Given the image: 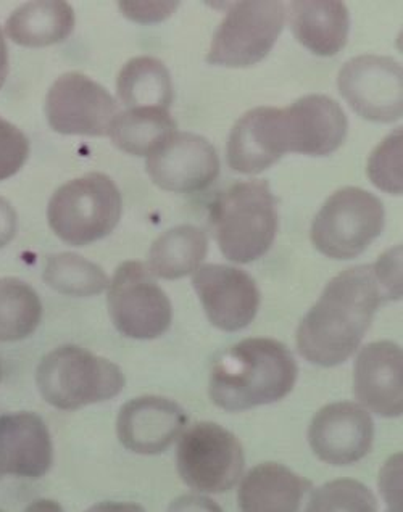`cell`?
Listing matches in <instances>:
<instances>
[{"mask_svg":"<svg viewBox=\"0 0 403 512\" xmlns=\"http://www.w3.org/2000/svg\"><path fill=\"white\" fill-rule=\"evenodd\" d=\"M402 145V129L397 128L374 149L368 160V178L387 194H402Z\"/></svg>","mask_w":403,"mask_h":512,"instance_id":"obj_29","label":"cell"},{"mask_svg":"<svg viewBox=\"0 0 403 512\" xmlns=\"http://www.w3.org/2000/svg\"><path fill=\"white\" fill-rule=\"evenodd\" d=\"M284 21L286 5L279 0L234 2L213 36L207 62L228 68L262 62L278 41Z\"/></svg>","mask_w":403,"mask_h":512,"instance_id":"obj_7","label":"cell"},{"mask_svg":"<svg viewBox=\"0 0 403 512\" xmlns=\"http://www.w3.org/2000/svg\"><path fill=\"white\" fill-rule=\"evenodd\" d=\"M391 300L374 265L337 274L297 329V348L310 363L333 368L354 355L374 314Z\"/></svg>","mask_w":403,"mask_h":512,"instance_id":"obj_1","label":"cell"},{"mask_svg":"<svg viewBox=\"0 0 403 512\" xmlns=\"http://www.w3.org/2000/svg\"><path fill=\"white\" fill-rule=\"evenodd\" d=\"M304 512H378V503L362 482L337 479L316 488Z\"/></svg>","mask_w":403,"mask_h":512,"instance_id":"obj_28","label":"cell"},{"mask_svg":"<svg viewBox=\"0 0 403 512\" xmlns=\"http://www.w3.org/2000/svg\"><path fill=\"white\" fill-rule=\"evenodd\" d=\"M17 211L4 197H0V248L9 245L17 234Z\"/></svg>","mask_w":403,"mask_h":512,"instance_id":"obj_33","label":"cell"},{"mask_svg":"<svg viewBox=\"0 0 403 512\" xmlns=\"http://www.w3.org/2000/svg\"><path fill=\"white\" fill-rule=\"evenodd\" d=\"M286 152L283 108L258 107L237 121L228 141V165L237 173L268 170Z\"/></svg>","mask_w":403,"mask_h":512,"instance_id":"obj_19","label":"cell"},{"mask_svg":"<svg viewBox=\"0 0 403 512\" xmlns=\"http://www.w3.org/2000/svg\"><path fill=\"white\" fill-rule=\"evenodd\" d=\"M42 319V303L30 284L0 279V342H18L30 337Z\"/></svg>","mask_w":403,"mask_h":512,"instance_id":"obj_26","label":"cell"},{"mask_svg":"<svg viewBox=\"0 0 403 512\" xmlns=\"http://www.w3.org/2000/svg\"><path fill=\"white\" fill-rule=\"evenodd\" d=\"M110 318L118 332L129 339L152 340L170 329V298L141 261L118 266L109 284Z\"/></svg>","mask_w":403,"mask_h":512,"instance_id":"obj_9","label":"cell"},{"mask_svg":"<svg viewBox=\"0 0 403 512\" xmlns=\"http://www.w3.org/2000/svg\"><path fill=\"white\" fill-rule=\"evenodd\" d=\"M374 422L362 406L341 401L321 408L308 427L316 458L331 466L358 463L371 451Z\"/></svg>","mask_w":403,"mask_h":512,"instance_id":"obj_14","label":"cell"},{"mask_svg":"<svg viewBox=\"0 0 403 512\" xmlns=\"http://www.w3.org/2000/svg\"><path fill=\"white\" fill-rule=\"evenodd\" d=\"M0 379H2V366H0Z\"/></svg>","mask_w":403,"mask_h":512,"instance_id":"obj_37","label":"cell"},{"mask_svg":"<svg viewBox=\"0 0 403 512\" xmlns=\"http://www.w3.org/2000/svg\"><path fill=\"white\" fill-rule=\"evenodd\" d=\"M383 228V202L360 187H344L318 211L310 237L316 250L328 258L352 260L370 247Z\"/></svg>","mask_w":403,"mask_h":512,"instance_id":"obj_6","label":"cell"},{"mask_svg":"<svg viewBox=\"0 0 403 512\" xmlns=\"http://www.w3.org/2000/svg\"><path fill=\"white\" fill-rule=\"evenodd\" d=\"M75 28V12L68 2H28L10 15L5 34L23 47H47L65 39Z\"/></svg>","mask_w":403,"mask_h":512,"instance_id":"obj_22","label":"cell"},{"mask_svg":"<svg viewBox=\"0 0 403 512\" xmlns=\"http://www.w3.org/2000/svg\"><path fill=\"white\" fill-rule=\"evenodd\" d=\"M30 157V141L23 131L0 116V181L12 178Z\"/></svg>","mask_w":403,"mask_h":512,"instance_id":"obj_30","label":"cell"},{"mask_svg":"<svg viewBox=\"0 0 403 512\" xmlns=\"http://www.w3.org/2000/svg\"><path fill=\"white\" fill-rule=\"evenodd\" d=\"M354 392L365 408L383 418H399L403 413V355L394 342L366 345L354 371Z\"/></svg>","mask_w":403,"mask_h":512,"instance_id":"obj_17","label":"cell"},{"mask_svg":"<svg viewBox=\"0 0 403 512\" xmlns=\"http://www.w3.org/2000/svg\"><path fill=\"white\" fill-rule=\"evenodd\" d=\"M123 200L117 184L102 173L84 174L63 184L49 202L47 219L65 244L83 247L112 234Z\"/></svg>","mask_w":403,"mask_h":512,"instance_id":"obj_5","label":"cell"},{"mask_svg":"<svg viewBox=\"0 0 403 512\" xmlns=\"http://www.w3.org/2000/svg\"><path fill=\"white\" fill-rule=\"evenodd\" d=\"M23 512H65L57 501L36 500Z\"/></svg>","mask_w":403,"mask_h":512,"instance_id":"obj_36","label":"cell"},{"mask_svg":"<svg viewBox=\"0 0 403 512\" xmlns=\"http://www.w3.org/2000/svg\"><path fill=\"white\" fill-rule=\"evenodd\" d=\"M208 252V239L196 226L168 229L149 252V271L160 279H181L199 269Z\"/></svg>","mask_w":403,"mask_h":512,"instance_id":"obj_23","label":"cell"},{"mask_svg":"<svg viewBox=\"0 0 403 512\" xmlns=\"http://www.w3.org/2000/svg\"><path fill=\"white\" fill-rule=\"evenodd\" d=\"M50 128L67 136H107L118 105L105 87L83 73L60 76L46 97Z\"/></svg>","mask_w":403,"mask_h":512,"instance_id":"obj_10","label":"cell"},{"mask_svg":"<svg viewBox=\"0 0 403 512\" xmlns=\"http://www.w3.org/2000/svg\"><path fill=\"white\" fill-rule=\"evenodd\" d=\"M121 13L138 23H155L170 17L179 7V2H120Z\"/></svg>","mask_w":403,"mask_h":512,"instance_id":"obj_31","label":"cell"},{"mask_svg":"<svg viewBox=\"0 0 403 512\" xmlns=\"http://www.w3.org/2000/svg\"><path fill=\"white\" fill-rule=\"evenodd\" d=\"M0 512H4V511H0Z\"/></svg>","mask_w":403,"mask_h":512,"instance_id":"obj_39","label":"cell"},{"mask_svg":"<svg viewBox=\"0 0 403 512\" xmlns=\"http://www.w3.org/2000/svg\"><path fill=\"white\" fill-rule=\"evenodd\" d=\"M349 121L341 105L326 95H307L283 108L287 153L326 157L336 152L347 136Z\"/></svg>","mask_w":403,"mask_h":512,"instance_id":"obj_15","label":"cell"},{"mask_svg":"<svg viewBox=\"0 0 403 512\" xmlns=\"http://www.w3.org/2000/svg\"><path fill=\"white\" fill-rule=\"evenodd\" d=\"M36 384L50 406L75 411L118 397L126 380L117 364L107 358L76 345H63L42 358Z\"/></svg>","mask_w":403,"mask_h":512,"instance_id":"obj_4","label":"cell"},{"mask_svg":"<svg viewBox=\"0 0 403 512\" xmlns=\"http://www.w3.org/2000/svg\"><path fill=\"white\" fill-rule=\"evenodd\" d=\"M297 374V363L284 343L246 339L215 361L208 395L218 408L239 413L283 400L294 389Z\"/></svg>","mask_w":403,"mask_h":512,"instance_id":"obj_2","label":"cell"},{"mask_svg":"<svg viewBox=\"0 0 403 512\" xmlns=\"http://www.w3.org/2000/svg\"><path fill=\"white\" fill-rule=\"evenodd\" d=\"M312 482L283 464L263 463L250 469L237 493L242 512H299Z\"/></svg>","mask_w":403,"mask_h":512,"instance_id":"obj_20","label":"cell"},{"mask_svg":"<svg viewBox=\"0 0 403 512\" xmlns=\"http://www.w3.org/2000/svg\"><path fill=\"white\" fill-rule=\"evenodd\" d=\"M342 97L354 112L374 123L402 116V67L391 57L360 55L345 63L337 76Z\"/></svg>","mask_w":403,"mask_h":512,"instance_id":"obj_11","label":"cell"},{"mask_svg":"<svg viewBox=\"0 0 403 512\" xmlns=\"http://www.w3.org/2000/svg\"><path fill=\"white\" fill-rule=\"evenodd\" d=\"M186 424L187 414L175 401L155 395L134 398L118 413V440L136 455H160L183 434Z\"/></svg>","mask_w":403,"mask_h":512,"instance_id":"obj_16","label":"cell"},{"mask_svg":"<svg viewBox=\"0 0 403 512\" xmlns=\"http://www.w3.org/2000/svg\"><path fill=\"white\" fill-rule=\"evenodd\" d=\"M292 33L313 54L331 57L349 39L350 17L339 0H299L289 5Z\"/></svg>","mask_w":403,"mask_h":512,"instance_id":"obj_21","label":"cell"},{"mask_svg":"<svg viewBox=\"0 0 403 512\" xmlns=\"http://www.w3.org/2000/svg\"><path fill=\"white\" fill-rule=\"evenodd\" d=\"M86 512H146L138 503H121V501H104L97 503Z\"/></svg>","mask_w":403,"mask_h":512,"instance_id":"obj_34","label":"cell"},{"mask_svg":"<svg viewBox=\"0 0 403 512\" xmlns=\"http://www.w3.org/2000/svg\"><path fill=\"white\" fill-rule=\"evenodd\" d=\"M175 131L176 123L168 110L133 108L128 112L118 113L109 136L118 149L144 157Z\"/></svg>","mask_w":403,"mask_h":512,"instance_id":"obj_25","label":"cell"},{"mask_svg":"<svg viewBox=\"0 0 403 512\" xmlns=\"http://www.w3.org/2000/svg\"><path fill=\"white\" fill-rule=\"evenodd\" d=\"M167 512H223L220 504L202 495L178 496Z\"/></svg>","mask_w":403,"mask_h":512,"instance_id":"obj_32","label":"cell"},{"mask_svg":"<svg viewBox=\"0 0 403 512\" xmlns=\"http://www.w3.org/2000/svg\"><path fill=\"white\" fill-rule=\"evenodd\" d=\"M192 285L207 318L221 331L246 329L258 313L260 292L254 279L242 269L226 265L200 266Z\"/></svg>","mask_w":403,"mask_h":512,"instance_id":"obj_13","label":"cell"},{"mask_svg":"<svg viewBox=\"0 0 403 512\" xmlns=\"http://www.w3.org/2000/svg\"><path fill=\"white\" fill-rule=\"evenodd\" d=\"M118 99L129 110L162 108L173 102L170 71L154 57H136L121 68L117 79Z\"/></svg>","mask_w":403,"mask_h":512,"instance_id":"obj_24","label":"cell"},{"mask_svg":"<svg viewBox=\"0 0 403 512\" xmlns=\"http://www.w3.org/2000/svg\"><path fill=\"white\" fill-rule=\"evenodd\" d=\"M54 463V445L41 416L30 411L0 416V475L39 479Z\"/></svg>","mask_w":403,"mask_h":512,"instance_id":"obj_18","label":"cell"},{"mask_svg":"<svg viewBox=\"0 0 403 512\" xmlns=\"http://www.w3.org/2000/svg\"><path fill=\"white\" fill-rule=\"evenodd\" d=\"M244 466L246 456L241 442L215 422H199L179 440V477L197 492H229L241 479Z\"/></svg>","mask_w":403,"mask_h":512,"instance_id":"obj_8","label":"cell"},{"mask_svg":"<svg viewBox=\"0 0 403 512\" xmlns=\"http://www.w3.org/2000/svg\"><path fill=\"white\" fill-rule=\"evenodd\" d=\"M7 76H9V49H7L4 33L0 29V89L4 87Z\"/></svg>","mask_w":403,"mask_h":512,"instance_id":"obj_35","label":"cell"},{"mask_svg":"<svg viewBox=\"0 0 403 512\" xmlns=\"http://www.w3.org/2000/svg\"><path fill=\"white\" fill-rule=\"evenodd\" d=\"M0 479H2V475H0Z\"/></svg>","mask_w":403,"mask_h":512,"instance_id":"obj_38","label":"cell"},{"mask_svg":"<svg viewBox=\"0 0 403 512\" xmlns=\"http://www.w3.org/2000/svg\"><path fill=\"white\" fill-rule=\"evenodd\" d=\"M210 224L221 253L246 265L262 258L275 242L278 211L266 181L234 184L213 202Z\"/></svg>","mask_w":403,"mask_h":512,"instance_id":"obj_3","label":"cell"},{"mask_svg":"<svg viewBox=\"0 0 403 512\" xmlns=\"http://www.w3.org/2000/svg\"><path fill=\"white\" fill-rule=\"evenodd\" d=\"M42 277L50 289L70 297L99 295L110 284L104 269L76 253L49 256Z\"/></svg>","mask_w":403,"mask_h":512,"instance_id":"obj_27","label":"cell"},{"mask_svg":"<svg viewBox=\"0 0 403 512\" xmlns=\"http://www.w3.org/2000/svg\"><path fill=\"white\" fill-rule=\"evenodd\" d=\"M146 170L160 189L191 194L217 179L220 158L205 137L175 131L147 155Z\"/></svg>","mask_w":403,"mask_h":512,"instance_id":"obj_12","label":"cell"}]
</instances>
